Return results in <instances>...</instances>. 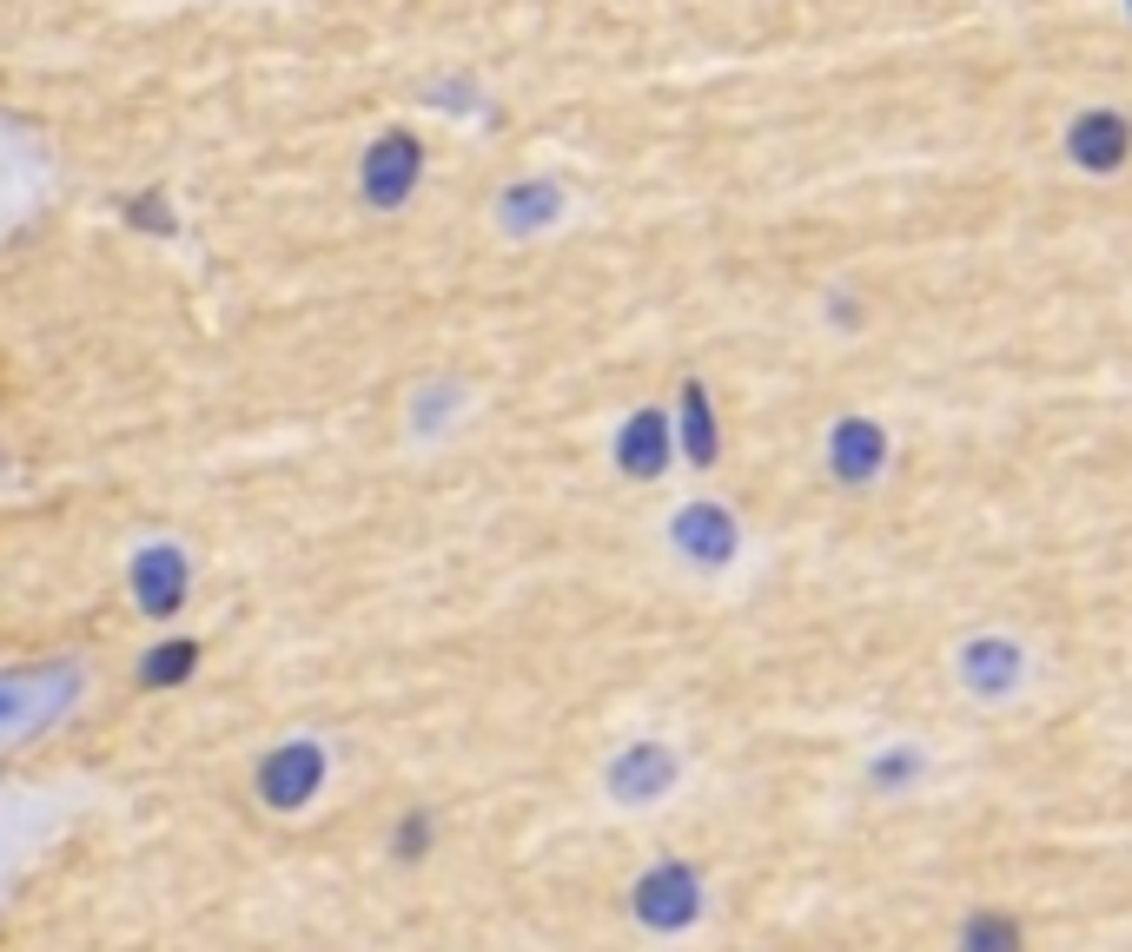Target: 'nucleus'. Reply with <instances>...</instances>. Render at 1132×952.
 <instances>
[{"label":"nucleus","mask_w":1132,"mask_h":952,"mask_svg":"<svg viewBox=\"0 0 1132 952\" xmlns=\"http://www.w3.org/2000/svg\"><path fill=\"white\" fill-rule=\"evenodd\" d=\"M311 781H318V754H311V747H292V754H279V761L266 767V794H272L279 807H292L298 794H311Z\"/></svg>","instance_id":"f257e3e1"},{"label":"nucleus","mask_w":1132,"mask_h":952,"mask_svg":"<svg viewBox=\"0 0 1132 952\" xmlns=\"http://www.w3.org/2000/svg\"><path fill=\"white\" fill-rule=\"evenodd\" d=\"M139 602L146 609H173L180 602V562L173 556H146L139 562Z\"/></svg>","instance_id":"f03ea898"},{"label":"nucleus","mask_w":1132,"mask_h":952,"mask_svg":"<svg viewBox=\"0 0 1132 952\" xmlns=\"http://www.w3.org/2000/svg\"><path fill=\"white\" fill-rule=\"evenodd\" d=\"M186 668H193V648H167V655H152V662H146L152 681H173V675H186Z\"/></svg>","instance_id":"7ed1b4c3"}]
</instances>
